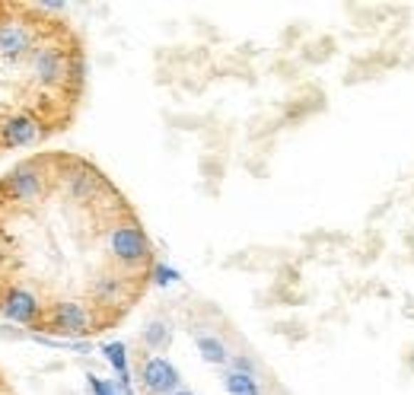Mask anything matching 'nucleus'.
I'll return each instance as SVG.
<instances>
[{"label":"nucleus","instance_id":"f257e3e1","mask_svg":"<svg viewBox=\"0 0 414 395\" xmlns=\"http://www.w3.org/2000/svg\"><path fill=\"white\" fill-rule=\"evenodd\" d=\"M16 6H10V16L0 19V58L4 61H29L38 48L48 29L58 19H38V16H13Z\"/></svg>","mask_w":414,"mask_h":395},{"label":"nucleus","instance_id":"f03ea898","mask_svg":"<svg viewBox=\"0 0 414 395\" xmlns=\"http://www.w3.org/2000/svg\"><path fill=\"white\" fill-rule=\"evenodd\" d=\"M51 121L38 112H13L0 121V147H32L51 131Z\"/></svg>","mask_w":414,"mask_h":395},{"label":"nucleus","instance_id":"7ed1b4c3","mask_svg":"<svg viewBox=\"0 0 414 395\" xmlns=\"http://www.w3.org/2000/svg\"><path fill=\"white\" fill-rule=\"evenodd\" d=\"M140 386L150 395H175L182 389V373L175 370L172 360L150 354L140 364Z\"/></svg>","mask_w":414,"mask_h":395},{"label":"nucleus","instance_id":"20e7f679","mask_svg":"<svg viewBox=\"0 0 414 395\" xmlns=\"http://www.w3.org/2000/svg\"><path fill=\"white\" fill-rule=\"evenodd\" d=\"M195 347H198V354L207 360V364H214V366L229 364V351H227V344H223L220 338H214V335H198V338H195Z\"/></svg>","mask_w":414,"mask_h":395},{"label":"nucleus","instance_id":"39448f33","mask_svg":"<svg viewBox=\"0 0 414 395\" xmlns=\"http://www.w3.org/2000/svg\"><path fill=\"white\" fill-rule=\"evenodd\" d=\"M223 389H227V395H262L259 379L252 373H239V370H229L223 376Z\"/></svg>","mask_w":414,"mask_h":395},{"label":"nucleus","instance_id":"423d86ee","mask_svg":"<svg viewBox=\"0 0 414 395\" xmlns=\"http://www.w3.org/2000/svg\"><path fill=\"white\" fill-rule=\"evenodd\" d=\"M169 338H172V332H169V325L160 322V319H153V322L144 329V344L150 347V351H162V347H169Z\"/></svg>","mask_w":414,"mask_h":395},{"label":"nucleus","instance_id":"0eeeda50","mask_svg":"<svg viewBox=\"0 0 414 395\" xmlns=\"http://www.w3.org/2000/svg\"><path fill=\"white\" fill-rule=\"evenodd\" d=\"M86 383H90V392H93V395H121V392H118V383L96 376V373H90V376H86Z\"/></svg>","mask_w":414,"mask_h":395},{"label":"nucleus","instance_id":"6e6552de","mask_svg":"<svg viewBox=\"0 0 414 395\" xmlns=\"http://www.w3.org/2000/svg\"><path fill=\"white\" fill-rule=\"evenodd\" d=\"M153 281L156 284H172V281H179V275H175L172 268H166V265H156V268H153Z\"/></svg>","mask_w":414,"mask_h":395},{"label":"nucleus","instance_id":"1a4fd4ad","mask_svg":"<svg viewBox=\"0 0 414 395\" xmlns=\"http://www.w3.org/2000/svg\"><path fill=\"white\" fill-rule=\"evenodd\" d=\"M229 364H233V370H239V373H252V376H255V364H252L249 357H242V354L229 357Z\"/></svg>","mask_w":414,"mask_h":395},{"label":"nucleus","instance_id":"9d476101","mask_svg":"<svg viewBox=\"0 0 414 395\" xmlns=\"http://www.w3.org/2000/svg\"><path fill=\"white\" fill-rule=\"evenodd\" d=\"M175 395H195L192 389H179V392H175Z\"/></svg>","mask_w":414,"mask_h":395}]
</instances>
